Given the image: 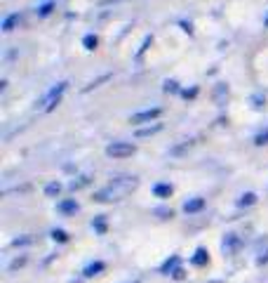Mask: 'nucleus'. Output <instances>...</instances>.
Masks as SVG:
<instances>
[{"instance_id":"nucleus-1","label":"nucleus","mask_w":268,"mask_h":283,"mask_svg":"<svg viewBox=\"0 0 268 283\" xmlns=\"http://www.w3.org/2000/svg\"><path fill=\"white\" fill-rule=\"evenodd\" d=\"M66 85H68L66 80H61V83H57V85L52 87V90H49V92L45 95L43 99H40V104H38V106H40V109H45V111H52V109H55V106L61 102V95H64Z\"/></svg>"},{"instance_id":"nucleus-2","label":"nucleus","mask_w":268,"mask_h":283,"mask_svg":"<svg viewBox=\"0 0 268 283\" xmlns=\"http://www.w3.org/2000/svg\"><path fill=\"white\" fill-rule=\"evenodd\" d=\"M134 151H137V147L132 142H111L106 147V156H111V158H127Z\"/></svg>"},{"instance_id":"nucleus-3","label":"nucleus","mask_w":268,"mask_h":283,"mask_svg":"<svg viewBox=\"0 0 268 283\" xmlns=\"http://www.w3.org/2000/svg\"><path fill=\"white\" fill-rule=\"evenodd\" d=\"M240 248H243V239H240L238 234H226L224 241H221V252H224V257H235L240 252Z\"/></svg>"},{"instance_id":"nucleus-4","label":"nucleus","mask_w":268,"mask_h":283,"mask_svg":"<svg viewBox=\"0 0 268 283\" xmlns=\"http://www.w3.org/2000/svg\"><path fill=\"white\" fill-rule=\"evenodd\" d=\"M106 262L104 260H94V262H87L85 267H83V271H80V281H90V278L94 276H101L106 271Z\"/></svg>"},{"instance_id":"nucleus-5","label":"nucleus","mask_w":268,"mask_h":283,"mask_svg":"<svg viewBox=\"0 0 268 283\" xmlns=\"http://www.w3.org/2000/svg\"><path fill=\"white\" fill-rule=\"evenodd\" d=\"M160 113H163V109H160V106H153V109H146V111H139V113H134V116L129 118V123H132V125L151 123V121L160 118Z\"/></svg>"},{"instance_id":"nucleus-6","label":"nucleus","mask_w":268,"mask_h":283,"mask_svg":"<svg viewBox=\"0 0 268 283\" xmlns=\"http://www.w3.org/2000/svg\"><path fill=\"white\" fill-rule=\"evenodd\" d=\"M191 267H195V269H202V267H207L209 265V252H207V248H195V252L191 255Z\"/></svg>"},{"instance_id":"nucleus-7","label":"nucleus","mask_w":268,"mask_h":283,"mask_svg":"<svg viewBox=\"0 0 268 283\" xmlns=\"http://www.w3.org/2000/svg\"><path fill=\"white\" fill-rule=\"evenodd\" d=\"M179 267H181V257H179V255H172V257H167L163 265L158 267V274L160 276H172L174 269H179Z\"/></svg>"},{"instance_id":"nucleus-8","label":"nucleus","mask_w":268,"mask_h":283,"mask_svg":"<svg viewBox=\"0 0 268 283\" xmlns=\"http://www.w3.org/2000/svg\"><path fill=\"white\" fill-rule=\"evenodd\" d=\"M80 210V205H78V201H75V198H64V201H59V203H57V213H59V215H75V213H78Z\"/></svg>"},{"instance_id":"nucleus-9","label":"nucleus","mask_w":268,"mask_h":283,"mask_svg":"<svg viewBox=\"0 0 268 283\" xmlns=\"http://www.w3.org/2000/svg\"><path fill=\"white\" fill-rule=\"evenodd\" d=\"M205 205H207V201H205L202 196H193L183 203V213H186V215H195V213L205 210Z\"/></svg>"},{"instance_id":"nucleus-10","label":"nucleus","mask_w":268,"mask_h":283,"mask_svg":"<svg viewBox=\"0 0 268 283\" xmlns=\"http://www.w3.org/2000/svg\"><path fill=\"white\" fill-rule=\"evenodd\" d=\"M172 194H174V186L170 184V182H158V184H153V196L155 198H170Z\"/></svg>"},{"instance_id":"nucleus-11","label":"nucleus","mask_w":268,"mask_h":283,"mask_svg":"<svg viewBox=\"0 0 268 283\" xmlns=\"http://www.w3.org/2000/svg\"><path fill=\"white\" fill-rule=\"evenodd\" d=\"M256 201H259V196H256L254 191H245V194H240V196H238L235 205H238V208H252Z\"/></svg>"},{"instance_id":"nucleus-12","label":"nucleus","mask_w":268,"mask_h":283,"mask_svg":"<svg viewBox=\"0 0 268 283\" xmlns=\"http://www.w3.org/2000/svg\"><path fill=\"white\" fill-rule=\"evenodd\" d=\"M26 262H29V255H17V257L7 265V274H14V271H19V269H24L26 267Z\"/></svg>"},{"instance_id":"nucleus-13","label":"nucleus","mask_w":268,"mask_h":283,"mask_svg":"<svg viewBox=\"0 0 268 283\" xmlns=\"http://www.w3.org/2000/svg\"><path fill=\"white\" fill-rule=\"evenodd\" d=\"M49 239L55 241V243H68L71 234H68L66 229H52V231H49Z\"/></svg>"},{"instance_id":"nucleus-14","label":"nucleus","mask_w":268,"mask_h":283,"mask_svg":"<svg viewBox=\"0 0 268 283\" xmlns=\"http://www.w3.org/2000/svg\"><path fill=\"white\" fill-rule=\"evenodd\" d=\"M61 189H64V184H61V182H47V184H45V196L47 198H57L61 194Z\"/></svg>"},{"instance_id":"nucleus-15","label":"nucleus","mask_w":268,"mask_h":283,"mask_svg":"<svg viewBox=\"0 0 268 283\" xmlns=\"http://www.w3.org/2000/svg\"><path fill=\"white\" fill-rule=\"evenodd\" d=\"M90 182H92L90 175H80V177H75L68 186H71V191H80V189H85V186H90Z\"/></svg>"},{"instance_id":"nucleus-16","label":"nucleus","mask_w":268,"mask_h":283,"mask_svg":"<svg viewBox=\"0 0 268 283\" xmlns=\"http://www.w3.org/2000/svg\"><path fill=\"white\" fill-rule=\"evenodd\" d=\"M160 130H163V123H155V125H148V128H139L137 130V132H134V135L139 137H151V135H155V132H160Z\"/></svg>"},{"instance_id":"nucleus-17","label":"nucleus","mask_w":268,"mask_h":283,"mask_svg":"<svg viewBox=\"0 0 268 283\" xmlns=\"http://www.w3.org/2000/svg\"><path fill=\"white\" fill-rule=\"evenodd\" d=\"M92 229H94L97 234H106V229H109V224H106V215L94 217V220H92Z\"/></svg>"},{"instance_id":"nucleus-18","label":"nucleus","mask_w":268,"mask_h":283,"mask_svg":"<svg viewBox=\"0 0 268 283\" xmlns=\"http://www.w3.org/2000/svg\"><path fill=\"white\" fill-rule=\"evenodd\" d=\"M19 21H21V14H10V17H7L5 21H3V31L10 33V31L14 29V26L19 24Z\"/></svg>"},{"instance_id":"nucleus-19","label":"nucleus","mask_w":268,"mask_h":283,"mask_svg":"<svg viewBox=\"0 0 268 283\" xmlns=\"http://www.w3.org/2000/svg\"><path fill=\"white\" fill-rule=\"evenodd\" d=\"M31 243H36V239L31 234H26V236H19V239H14L12 241V248H21V246H31Z\"/></svg>"},{"instance_id":"nucleus-20","label":"nucleus","mask_w":268,"mask_h":283,"mask_svg":"<svg viewBox=\"0 0 268 283\" xmlns=\"http://www.w3.org/2000/svg\"><path fill=\"white\" fill-rule=\"evenodd\" d=\"M83 45H85V50H97V45H99V38L94 36V33H87V36L83 38Z\"/></svg>"},{"instance_id":"nucleus-21","label":"nucleus","mask_w":268,"mask_h":283,"mask_svg":"<svg viewBox=\"0 0 268 283\" xmlns=\"http://www.w3.org/2000/svg\"><path fill=\"white\" fill-rule=\"evenodd\" d=\"M250 102H252V106H254V109H261V106L266 104V97H263L261 92H256V95H252V97H250Z\"/></svg>"},{"instance_id":"nucleus-22","label":"nucleus","mask_w":268,"mask_h":283,"mask_svg":"<svg viewBox=\"0 0 268 283\" xmlns=\"http://www.w3.org/2000/svg\"><path fill=\"white\" fill-rule=\"evenodd\" d=\"M254 144H256V147H266V144H268V128L261 130V132L254 137Z\"/></svg>"},{"instance_id":"nucleus-23","label":"nucleus","mask_w":268,"mask_h":283,"mask_svg":"<svg viewBox=\"0 0 268 283\" xmlns=\"http://www.w3.org/2000/svg\"><path fill=\"white\" fill-rule=\"evenodd\" d=\"M226 95H228V85H224V83H221V85H217V90H214V99H217V102H221Z\"/></svg>"},{"instance_id":"nucleus-24","label":"nucleus","mask_w":268,"mask_h":283,"mask_svg":"<svg viewBox=\"0 0 268 283\" xmlns=\"http://www.w3.org/2000/svg\"><path fill=\"white\" fill-rule=\"evenodd\" d=\"M163 90H165V92H179V83H177V80H165Z\"/></svg>"},{"instance_id":"nucleus-25","label":"nucleus","mask_w":268,"mask_h":283,"mask_svg":"<svg viewBox=\"0 0 268 283\" xmlns=\"http://www.w3.org/2000/svg\"><path fill=\"white\" fill-rule=\"evenodd\" d=\"M109 78H111V76H109V74H106V76H101V78H97V80H92V83H90V85H87V87H85V90H83V92H90L92 87H99V85H101V83H104V80H109Z\"/></svg>"},{"instance_id":"nucleus-26","label":"nucleus","mask_w":268,"mask_h":283,"mask_svg":"<svg viewBox=\"0 0 268 283\" xmlns=\"http://www.w3.org/2000/svg\"><path fill=\"white\" fill-rule=\"evenodd\" d=\"M52 10H55V5H52V3H45V5L38 7V14H40V17H47Z\"/></svg>"},{"instance_id":"nucleus-27","label":"nucleus","mask_w":268,"mask_h":283,"mask_svg":"<svg viewBox=\"0 0 268 283\" xmlns=\"http://www.w3.org/2000/svg\"><path fill=\"white\" fill-rule=\"evenodd\" d=\"M172 281H183V278H186V269H183V267H179V269H174V274H172Z\"/></svg>"},{"instance_id":"nucleus-28","label":"nucleus","mask_w":268,"mask_h":283,"mask_svg":"<svg viewBox=\"0 0 268 283\" xmlns=\"http://www.w3.org/2000/svg\"><path fill=\"white\" fill-rule=\"evenodd\" d=\"M268 265V248L263 252H259V257H256V267H263Z\"/></svg>"},{"instance_id":"nucleus-29","label":"nucleus","mask_w":268,"mask_h":283,"mask_svg":"<svg viewBox=\"0 0 268 283\" xmlns=\"http://www.w3.org/2000/svg\"><path fill=\"white\" fill-rule=\"evenodd\" d=\"M183 97H186V99H189V97H195V95H198V87H191V90H183Z\"/></svg>"}]
</instances>
